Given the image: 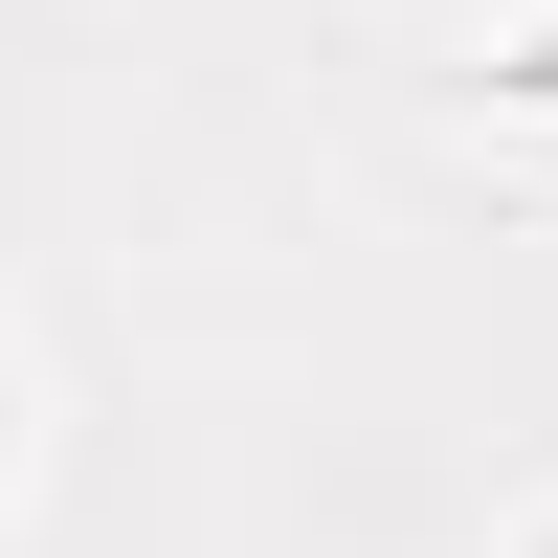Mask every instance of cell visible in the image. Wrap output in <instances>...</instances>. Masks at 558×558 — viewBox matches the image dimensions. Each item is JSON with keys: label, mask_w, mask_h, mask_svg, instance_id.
Segmentation results:
<instances>
[{"label": "cell", "mask_w": 558, "mask_h": 558, "mask_svg": "<svg viewBox=\"0 0 558 558\" xmlns=\"http://www.w3.org/2000/svg\"><path fill=\"white\" fill-rule=\"evenodd\" d=\"M536 558H558V536H536Z\"/></svg>", "instance_id": "obj_1"}]
</instances>
